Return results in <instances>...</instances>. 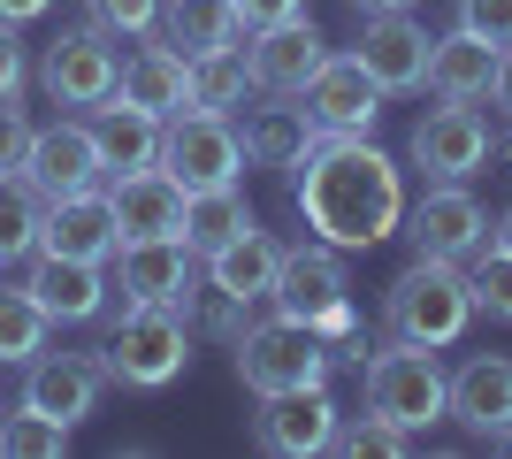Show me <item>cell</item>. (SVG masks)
Instances as JSON below:
<instances>
[{"instance_id": "44dd1931", "label": "cell", "mask_w": 512, "mask_h": 459, "mask_svg": "<svg viewBox=\"0 0 512 459\" xmlns=\"http://www.w3.org/2000/svg\"><path fill=\"white\" fill-rule=\"evenodd\" d=\"M23 284H31V299L46 306V322H100V314H107V261L39 253Z\"/></svg>"}, {"instance_id": "f1b7e54d", "label": "cell", "mask_w": 512, "mask_h": 459, "mask_svg": "<svg viewBox=\"0 0 512 459\" xmlns=\"http://www.w3.org/2000/svg\"><path fill=\"white\" fill-rule=\"evenodd\" d=\"M46 306L31 299V284H0V368H31L46 352Z\"/></svg>"}, {"instance_id": "1f68e13d", "label": "cell", "mask_w": 512, "mask_h": 459, "mask_svg": "<svg viewBox=\"0 0 512 459\" xmlns=\"http://www.w3.org/2000/svg\"><path fill=\"white\" fill-rule=\"evenodd\" d=\"M184 322H192V337H222V345H237L245 322H253V306L237 299V291L207 284V268H199V284L184 291Z\"/></svg>"}, {"instance_id": "3957f363", "label": "cell", "mask_w": 512, "mask_h": 459, "mask_svg": "<svg viewBox=\"0 0 512 459\" xmlns=\"http://www.w3.org/2000/svg\"><path fill=\"white\" fill-rule=\"evenodd\" d=\"M92 360L123 391H169L176 375L192 368V322H184V306H130L123 299V314L107 322V345Z\"/></svg>"}, {"instance_id": "ffe728a7", "label": "cell", "mask_w": 512, "mask_h": 459, "mask_svg": "<svg viewBox=\"0 0 512 459\" xmlns=\"http://www.w3.org/2000/svg\"><path fill=\"white\" fill-rule=\"evenodd\" d=\"M451 421L482 444H497L512 429V360L505 352H474L467 368L451 375Z\"/></svg>"}, {"instance_id": "277c9868", "label": "cell", "mask_w": 512, "mask_h": 459, "mask_svg": "<svg viewBox=\"0 0 512 459\" xmlns=\"http://www.w3.org/2000/svg\"><path fill=\"white\" fill-rule=\"evenodd\" d=\"M360 391H367V414L398 421V429H436L451 421V375L436 368V352L428 345H406V337H390L360 360Z\"/></svg>"}, {"instance_id": "52a82bcc", "label": "cell", "mask_w": 512, "mask_h": 459, "mask_svg": "<svg viewBox=\"0 0 512 459\" xmlns=\"http://www.w3.org/2000/svg\"><path fill=\"white\" fill-rule=\"evenodd\" d=\"M406 161L428 176V184H467L482 161H490V123L474 100H436V108L413 123Z\"/></svg>"}, {"instance_id": "5bb4252c", "label": "cell", "mask_w": 512, "mask_h": 459, "mask_svg": "<svg viewBox=\"0 0 512 459\" xmlns=\"http://www.w3.org/2000/svg\"><path fill=\"white\" fill-rule=\"evenodd\" d=\"M115 276H123L130 306H184V291L199 284V253L184 238H123Z\"/></svg>"}, {"instance_id": "4316f807", "label": "cell", "mask_w": 512, "mask_h": 459, "mask_svg": "<svg viewBox=\"0 0 512 459\" xmlns=\"http://www.w3.org/2000/svg\"><path fill=\"white\" fill-rule=\"evenodd\" d=\"M161 39H169L184 62H199V54H230V46L245 39V23H237L230 0H169V8H161Z\"/></svg>"}, {"instance_id": "836d02e7", "label": "cell", "mask_w": 512, "mask_h": 459, "mask_svg": "<svg viewBox=\"0 0 512 459\" xmlns=\"http://www.w3.org/2000/svg\"><path fill=\"white\" fill-rule=\"evenodd\" d=\"M467 284H474V314L512 322V253H505V245H482V253H474Z\"/></svg>"}, {"instance_id": "e0dca14e", "label": "cell", "mask_w": 512, "mask_h": 459, "mask_svg": "<svg viewBox=\"0 0 512 459\" xmlns=\"http://www.w3.org/2000/svg\"><path fill=\"white\" fill-rule=\"evenodd\" d=\"M321 62H329V39L314 31V16L268 23V31H253V46H245L253 92H306V77H314Z\"/></svg>"}, {"instance_id": "8fae6325", "label": "cell", "mask_w": 512, "mask_h": 459, "mask_svg": "<svg viewBox=\"0 0 512 459\" xmlns=\"http://www.w3.org/2000/svg\"><path fill=\"white\" fill-rule=\"evenodd\" d=\"M23 176H31V192H39V199L92 192V184L107 176L92 123H85V115H77V123H39V138H31V161H23Z\"/></svg>"}, {"instance_id": "7c38bea8", "label": "cell", "mask_w": 512, "mask_h": 459, "mask_svg": "<svg viewBox=\"0 0 512 459\" xmlns=\"http://www.w3.org/2000/svg\"><path fill=\"white\" fill-rule=\"evenodd\" d=\"M100 360L92 352H39L31 368H23V406L46 421H62V429H77V421L100 414Z\"/></svg>"}, {"instance_id": "ba28073f", "label": "cell", "mask_w": 512, "mask_h": 459, "mask_svg": "<svg viewBox=\"0 0 512 459\" xmlns=\"http://www.w3.org/2000/svg\"><path fill=\"white\" fill-rule=\"evenodd\" d=\"M398 230H406L413 253H428V261H474V253L490 245V215H482V199H474L467 184H428L406 207Z\"/></svg>"}, {"instance_id": "7bdbcfd3", "label": "cell", "mask_w": 512, "mask_h": 459, "mask_svg": "<svg viewBox=\"0 0 512 459\" xmlns=\"http://www.w3.org/2000/svg\"><path fill=\"white\" fill-rule=\"evenodd\" d=\"M352 8H360V16H406L413 0H352Z\"/></svg>"}, {"instance_id": "ee69618b", "label": "cell", "mask_w": 512, "mask_h": 459, "mask_svg": "<svg viewBox=\"0 0 512 459\" xmlns=\"http://www.w3.org/2000/svg\"><path fill=\"white\" fill-rule=\"evenodd\" d=\"M490 245H505V253H512V207H505V215L490 222Z\"/></svg>"}, {"instance_id": "ac0fdd59", "label": "cell", "mask_w": 512, "mask_h": 459, "mask_svg": "<svg viewBox=\"0 0 512 459\" xmlns=\"http://www.w3.org/2000/svg\"><path fill=\"white\" fill-rule=\"evenodd\" d=\"M115 245H123V230H115V207H107L100 184H92V192H69V199H46L39 253H69V261H115Z\"/></svg>"}, {"instance_id": "d590c367", "label": "cell", "mask_w": 512, "mask_h": 459, "mask_svg": "<svg viewBox=\"0 0 512 459\" xmlns=\"http://www.w3.org/2000/svg\"><path fill=\"white\" fill-rule=\"evenodd\" d=\"M161 8L169 0H92V23L107 39H153L161 31Z\"/></svg>"}, {"instance_id": "4fadbf2b", "label": "cell", "mask_w": 512, "mask_h": 459, "mask_svg": "<svg viewBox=\"0 0 512 459\" xmlns=\"http://www.w3.org/2000/svg\"><path fill=\"white\" fill-rule=\"evenodd\" d=\"M337 299H352V284H344V253L337 245H283L276 261V284H268V314H291V322H314V314H329Z\"/></svg>"}, {"instance_id": "6da1fadb", "label": "cell", "mask_w": 512, "mask_h": 459, "mask_svg": "<svg viewBox=\"0 0 512 459\" xmlns=\"http://www.w3.org/2000/svg\"><path fill=\"white\" fill-rule=\"evenodd\" d=\"M299 184L306 230L321 245H337V253H367V245L398 238V222H406V169L390 161L375 138H337V131H314V146L291 161Z\"/></svg>"}, {"instance_id": "f546056e", "label": "cell", "mask_w": 512, "mask_h": 459, "mask_svg": "<svg viewBox=\"0 0 512 459\" xmlns=\"http://www.w3.org/2000/svg\"><path fill=\"white\" fill-rule=\"evenodd\" d=\"M245 92H253V69H245V46H230V54H199V62H192V92H184V108H207V115H237V108H245Z\"/></svg>"}, {"instance_id": "cb8c5ba5", "label": "cell", "mask_w": 512, "mask_h": 459, "mask_svg": "<svg viewBox=\"0 0 512 459\" xmlns=\"http://www.w3.org/2000/svg\"><path fill=\"white\" fill-rule=\"evenodd\" d=\"M276 261H283V245H276V238H268V230L253 222V230H237L230 245H214V253H207L199 268H207V284L237 291L245 306H268V284H276Z\"/></svg>"}, {"instance_id": "d6986e66", "label": "cell", "mask_w": 512, "mask_h": 459, "mask_svg": "<svg viewBox=\"0 0 512 459\" xmlns=\"http://www.w3.org/2000/svg\"><path fill=\"white\" fill-rule=\"evenodd\" d=\"M237 146L253 169H291L306 146H314V115H306L299 92H260V108H237Z\"/></svg>"}, {"instance_id": "5b68a950", "label": "cell", "mask_w": 512, "mask_h": 459, "mask_svg": "<svg viewBox=\"0 0 512 459\" xmlns=\"http://www.w3.org/2000/svg\"><path fill=\"white\" fill-rule=\"evenodd\" d=\"M237 383L253 398H283V391H314V383H329V345H321L306 322H291V314H268V322H245V337H237Z\"/></svg>"}, {"instance_id": "f35d334b", "label": "cell", "mask_w": 512, "mask_h": 459, "mask_svg": "<svg viewBox=\"0 0 512 459\" xmlns=\"http://www.w3.org/2000/svg\"><path fill=\"white\" fill-rule=\"evenodd\" d=\"M23 85H31L23 39H16V23H0V100H23Z\"/></svg>"}, {"instance_id": "b9f144b4", "label": "cell", "mask_w": 512, "mask_h": 459, "mask_svg": "<svg viewBox=\"0 0 512 459\" xmlns=\"http://www.w3.org/2000/svg\"><path fill=\"white\" fill-rule=\"evenodd\" d=\"M54 0H0V23H39Z\"/></svg>"}, {"instance_id": "e575fe53", "label": "cell", "mask_w": 512, "mask_h": 459, "mask_svg": "<svg viewBox=\"0 0 512 459\" xmlns=\"http://www.w3.org/2000/svg\"><path fill=\"white\" fill-rule=\"evenodd\" d=\"M329 452H352V459H406V452H413V429H398V421H383V414H367V421H352V429H337V437H329Z\"/></svg>"}, {"instance_id": "7402d4cb", "label": "cell", "mask_w": 512, "mask_h": 459, "mask_svg": "<svg viewBox=\"0 0 512 459\" xmlns=\"http://www.w3.org/2000/svg\"><path fill=\"white\" fill-rule=\"evenodd\" d=\"M184 92H192V62H184L169 39H146L138 54H123V69H115V100L161 115V123L184 108Z\"/></svg>"}, {"instance_id": "8992f818", "label": "cell", "mask_w": 512, "mask_h": 459, "mask_svg": "<svg viewBox=\"0 0 512 459\" xmlns=\"http://www.w3.org/2000/svg\"><path fill=\"white\" fill-rule=\"evenodd\" d=\"M161 169L184 184V192H207V184H237L245 169V146H237V123L230 115H207V108H176L161 123Z\"/></svg>"}, {"instance_id": "484cf974", "label": "cell", "mask_w": 512, "mask_h": 459, "mask_svg": "<svg viewBox=\"0 0 512 459\" xmlns=\"http://www.w3.org/2000/svg\"><path fill=\"white\" fill-rule=\"evenodd\" d=\"M85 123H92V138H100V161H107V176L146 169L153 153H161V115H146V108L100 100V108H85Z\"/></svg>"}, {"instance_id": "30bf717a", "label": "cell", "mask_w": 512, "mask_h": 459, "mask_svg": "<svg viewBox=\"0 0 512 459\" xmlns=\"http://www.w3.org/2000/svg\"><path fill=\"white\" fill-rule=\"evenodd\" d=\"M306 115H314V131H337V138H375V115H383L390 92L367 77L360 54H329V62L306 77Z\"/></svg>"}, {"instance_id": "9a60e30c", "label": "cell", "mask_w": 512, "mask_h": 459, "mask_svg": "<svg viewBox=\"0 0 512 459\" xmlns=\"http://www.w3.org/2000/svg\"><path fill=\"white\" fill-rule=\"evenodd\" d=\"M329 437H337V398H329V383L260 398V414H253V444H260V452H276V459L329 452Z\"/></svg>"}, {"instance_id": "ab89813d", "label": "cell", "mask_w": 512, "mask_h": 459, "mask_svg": "<svg viewBox=\"0 0 512 459\" xmlns=\"http://www.w3.org/2000/svg\"><path fill=\"white\" fill-rule=\"evenodd\" d=\"M230 8H237V23H245V31H268V23L306 16V0H230Z\"/></svg>"}, {"instance_id": "d4e9b609", "label": "cell", "mask_w": 512, "mask_h": 459, "mask_svg": "<svg viewBox=\"0 0 512 459\" xmlns=\"http://www.w3.org/2000/svg\"><path fill=\"white\" fill-rule=\"evenodd\" d=\"M490 77H497L490 39H474V31L428 39V92H436V100H490Z\"/></svg>"}, {"instance_id": "60d3db41", "label": "cell", "mask_w": 512, "mask_h": 459, "mask_svg": "<svg viewBox=\"0 0 512 459\" xmlns=\"http://www.w3.org/2000/svg\"><path fill=\"white\" fill-rule=\"evenodd\" d=\"M490 108L512 123V46H497V77H490Z\"/></svg>"}, {"instance_id": "8d00e7d4", "label": "cell", "mask_w": 512, "mask_h": 459, "mask_svg": "<svg viewBox=\"0 0 512 459\" xmlns=\"http://www.w3.org/2000/svg\"><path fill=\"white\" fill-rule=\"evenodd\" d=\"M31 138H39V123H31L16 100H0V176H23V161H31Z\"/></svg>"}, {"instance_id": "d6a6232c", "label": "cell", "mask_w": 512, "mask_h": 459, "mask_svg": "<svg viewBox=\"0 0 512 459\" xmlns=\"http://www.w3.org/2000/svg\"><path fill=\"white\" fill-rule=\"evenodd\" d=\"M54 452H69V429H62V421L31 414V406L0 414V459H54Z\"/></svg>"}, {"instance_id": "f6af8a7d", "label": "cell", "mask_w": 512, "mask_h": 459, "mask_svg": "<svg viewBox=\"0 0 512 459\" xmlns=\"http://www.w3.org/2000/svg\"><path fill=\"white\" fill-rule=\"evenodd\" d=\"M497 452H512V429H505V437H497Z\"/></svg>"}, {"instance_id": "74e56055", "label": "cell", "mask_w": 512, "mask_h": 459, "mask_svg": "<svg viewBox=\"0 0 512 459\" xmlns=\"http://www.w3.org/2000/svg\"><path fill=\"white\" fill-rule=\"evenodd\" d=\"M459 31L490 46H512V0H459Z\"/></svg>"}, {"instance_id": "603a6c76", "label": "cell", "mask_w": 512, "mask_h": 459, "mask_svg": "<svg viewBox=\"0 0 512 459\" xmlns=\"http://www.w3.org/2000/svg\"><path fill=\"white\" fill-rule=\"evenodd\" d=\"M352 54L367 62V77L383 92H421L428 85V31L413 16H367V39Z\"/></svg>"}, {"instance_id": "2e32d148", "label": "cell", "mask_w": 512, "mask_h": 459, "mask_svg": "<svg viewBox=\"0 0 512 459\" xmlns=\"http://www.w3.org/2000/svg\"><path fill=\"white\" fill-rule=\"evenodd\" d=\"M107 207H115V230H123V238H184V184H176L161 161L123 169L107 184Z\"/></svg>"}, {"instance_id": "4dcf8cb0", "label": "cell", "mask_w": 512, "mask_h": 459, "mask_svg": "<svg viewBox=\"0 0 512 459\" xmlns=\"http://www.w3.org/2000/svg\"><path fill=\"white\" fill-rule=\"evenodd\" d=\"M39 222H46V199L31 192V176H0V268L39 253Z\"/></svg>"}, {"instance_id": "83f0119b", "label": "cell", "mask_w": 512, "mask_h": 459, "mask_svg": "<svg viewBox=\"0 0 512 459\" xmlns=\"http://www.w3.org/2000/svg\"><path fill=\"white\" fill-rule=\"evenodd\" d=\"M237 230H253V207L237 199V184H207V192H184V245L207 261L214 245H230Z\"/></svg>"}, {"instance_id": "7a4b0ae2", "label": "cell", "mask_w": 512, "mask_h": 459, "mask_svg": "<svg viewBox=\"0 0 512 459\" xmlns=\"http://www.w3.org/2000/svg\"><path fill=\"white\" fill-rule=\"evenodd\" d=\"M467 322H474V284L459 276V261H428V253H413V261L390 276V291H383V329H390V337L444 352V345L467 337Z\"/></svg>"}, {"instance_id": "9c48e42d", "label": "cell", "mask_w": 512, "mask_h": 459, "mask_svg": "<svg viewBox=\"0 0 512 459\" xmlns=\"http://www.w3.org/2000/svg\"><path fill=\"white\" fill-rule=\"evenodd\" d=\"M115 39H107L100 23H77V31H62V39L46 46L39 62V85L54 108H100V100H115Z\"/></svg>"}]
</instances>
